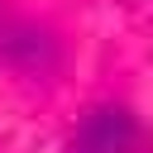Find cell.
<instances>
[{"label": "cell", "mask_w": 153, "mask_h": 153, "mask_svg": "<svg viewBox=\"0 0 153 153\" xmlns=\"http://www.w3.org/2000/svg\"><path fill=\"white\" fill-rule=\"evenodd\" d=\"M139 148V124L124 105H100L81 120L72 153H134Z\"/></svg>", "instance_id": "obj_1"}, {"label": "cell", "mask_w": 153, "mask_h": 153, "mask_svg": "<svg viewBox=\"0 0 153 153\" xmlns=\"http://www.w3.org/2000/svg\"><path fill=\"white\" fill-rule=\"evenodd\" d=\"M0 62L24 67V72H48V67L57 62V48H53V38H48L38 24L0 10Z\"/></svg>", "instance_id": "obj_2"}]
</instances>
